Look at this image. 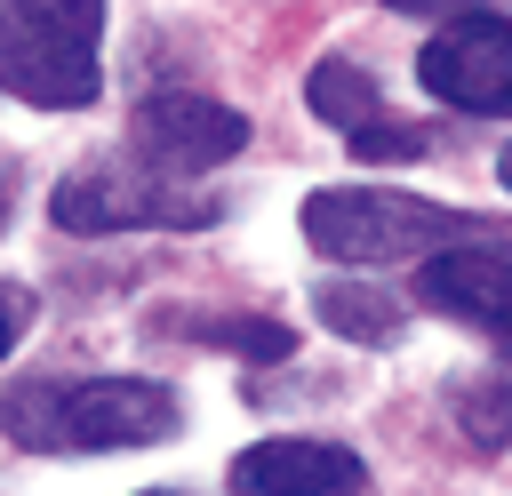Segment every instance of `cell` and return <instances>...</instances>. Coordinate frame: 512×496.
Returning <instances> with one entry per match:
<instances>
[{"mask_svg": "<svg viewBox=\"0 0 512 496\" xmlns=\"http://www.w3.org/2000/svg\"><path fill=\"white\" fill-rule=\"evenodd\" d=\"M352 152H360V160H376V168H384V160H424V152H432V128H416V120H392V112H384L376 128H360V136H352Z\"/></svg>", "mask_w": 512, "mask_h": 496, "instance_id": "4fadbf2b", "label": "cell"}, {"mask_svg": "<svg viewBox=\"0 0 512 496\" xmlns=\"http://www.w3.org/2000/svg\"><path fill=\"white\" fill-rule=\"evenodd\" d=\"M184 424L176 392L152 384V376H80V384H56V376H32L16 392H0V432L16 448H40V456H96V448H152Z\"/></svg>", "mask_w": 512, "mask_h": 496, "instance_id": "6da1fadb", "label": "cell"}, {"mask_svg": "<svg viewBox=\"0 0 512 496\" xmlns=\"http://www.w3.org/2000/svg\"><path fill=\"white\" fill-rule=\"evenodd\" d=\"M312 312H320L336 336H352V344H392V336L408 328V304L384 296V288H368V280H320V288H312Z\"/></svg>", "mask_w": 512, "mask_h": 496, "instance_id": "9c48e42d", "label": "cell"}, {"mask_svg": "<svg viewBox=\"0 0 512 496\" xmlns=\"http://www.w3.org/2000/svg\"><path fill=\"white\" fill-rule=\"evenodd\" d=\"M96 48H104V8L96 0H16L0 8V88L40 104V112H80L104 80H96Z\"/></svg>", "mask_w": 512, "mask_h": 496, "instance_id": "3957f363", "label": "cell"}, {"mask_svg": "<svg viewBox=\"0 0 512 496\" xmlns=\"http://www.w3.org/2000/svg\"><path fill=\"white\" fill-rule=\"evenodd\" d=\"M32 328V288H16V280H0V352L16 344Z\"/></svg>", "mask_w": 512, "mask_h": 496, "instance_id": "5bb4252c", "label": "cell"}, {"mask_svg": "<svg viewBox=\"0 0 512 496\" xmlns=\"http://www.w3.org/2000/svg\"><path fill=\"white\" fill-rule=\"evenodd\" d=\"M240 144H248V120H240L232 104L192 96V88H160V96H144L136 120H128L136 168H152V176H168V184H176V176H200V168H224Z\"/></svg>", "mask_w": 512, "mask_h": 496, "instance_id": "8992f818", "label": "cell"}, {"mask_svg": "<svg viewBox=\"0 0 512 496\" xmlns=\"http://www.w3.org/2000/svg\"><path fill=\"white\" fill-rule=\"evenodd\" d=\"M0 224H8V168H0Z\"/></svg>", "mask_w": 512, "mask_h": 496, "instance_id": "9a60e30c", "label": "cell"}, {"mask_svg": "<svg viewBox=\"0 0 512 496\" xmlns=\"http://www.w3.org/2000/svg\"><path fill=\"white\" fill-rule=\"evenodd\" d=\"M424 88L456 112H480V120H504L512 112V16L496 8H456L448 32L424 40L416 56Z\"/></svg>", "mask_w": 512, "mask_h": 496, "instance_id": "5b68a950", "label": "cell"}, {"mask_svg": "<svg viewBox=\"0 0 512 496\" xmlns=\"http://www.w3.org/2000/svg\"><path fill=\"white\" fill-rule=\"evenodd\" d=\"M304 240L336 264H432L448 248H472L488 240V224L472 208H440V200H416V192H368V184H344V192H312L304 200Z\"/></svg>", "mask_w": 512, "mask_h": 496, "instance_id": "7a4b0ae2", "label": "cell"}, {"mask_svg": "<svg viewBox=\"0 0 512 496\" xmlns=\"http://www.w3.org/2000/svg\"><path fill=\"white\" fill-rule=\"evenodd\" d=\"M144 496H176V488H144Z\"/></svg>", "mask_w": 512, "mask_h": 496, "instance_id": "e0dca14e", "label": "cell"}, {"mask_svg": "<svg viewBox=\"0 0 512 496\" xmlns=\"http://www.w3.org/2000/svg\"><path fill=\"white\" fill-rule=\"evenodd\" d=\"M416 296L480 336H496L512 352V248L504 240H472V248H448L416 272Z\"/></svg>", "mask_w": 512, "mask_h": 496, "instance_id": "52a82bcc", "label": "cell"}, {"mask_svg": "<svg viewBox=\"0 0 512 496\" xmlns=\"http://www.w3.org/2000/svg\"><path fill=\"white\" fill-rule=\"evenodd\" d=\"M200 328H208L200 344H224V352H248V360H288L296 352V336L280 320H200Z\"/></svg>", "mask_w": 512, "mask_h": 496, "instance_id": "7c38bea8", "label": "cell"}, {"mask_svg": "<svg viewBox=\"0 0 512 496\" xmlns=\"http://www.w3.org/2000/svg\"><path fill=\"white\" fill-rule=\"evenodd\" d=\"M504 184H512V152H504Z\"/></svg>", "mask_w": 512, "mask_h": 496, "instance_id": "2e32d148", "label": "cell"}, {"mask_svg": "<svg viewBox=\"0 0 512 496\" xmlns=\"http://www.w3.org/2000/svg\"><path fill=\"white\" fill-rule=\"evenodd\" d=\"M56 224L64 232H192V224H216V200L152 176V168H80L56 184Z\"/></svg>", "mask_w": 512, "mask_h": 496, "instance_id": "277c9868", "label": "cell"}, {"mask_svg": "<svg viewBox=\"0 0 512 496\" xmlns=\"http://www.w3.org/2000/svg\"><path fill=\"white\" fill-rule=\"evenodd\" d=\"M304 96H312V112H320L328 128H344V136H360V128H376V120H384V96H376V80H368L360 64H344V56L312 64Z\"/></svg>", "mask_w": 512, "mask_h": 496, "instance_id": "30bf717a", "label": "cell"}, {"mask_svg": "<svg viewBox=\"0 0 512 496\" xmlns=\"http://www.w3.org/2000/svg\"><path fill=\"white\" fill-rule=\"evenodd\" d=\"M360 456L336 440H256L232 456V496H360Z\"/></svg>", "mask_w": 512, "mask_h": 496, "instance_id": "ba28073f", "label": "cell"}, {"mask_svg": "<svg viewBox=\"0 0 512 496\" xmlns=\"http://www.w3.org/2000/svg\"><path fill=\"white\" fill-rule=\"evenodd\" d=\"M456 424L480 440V448H512V368H488L456 392Z\"/></svg>", "mask_w": 512, "mask_h": 496, "instance_id": "8fae6325", "label": "cell"}]
</instances>
